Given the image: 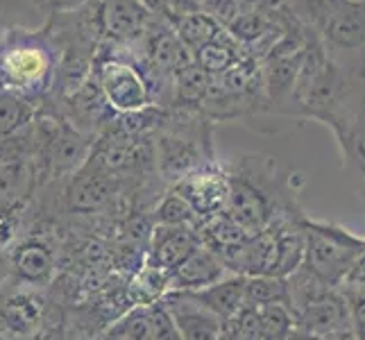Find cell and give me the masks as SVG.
Here are the masks:
<instances>
[{"label":"cell","instance_id":"obj_1","mask_svg":"<svg viewBox=\"0 0 365 340\" xmlns=\"http://www.w3.org/2000/svg\"><path fill=\"white\" fill-rule=\"evenodd\" d=\"M227 213L247 234L266 232L277 222L304 216L297 202L302 175L284 170L272 157L245 155L227 166Z\"/></svg>","mask_w":365,"mask_h":340},{"label":"cell","instance_id":"obj_2","mask_svg":"<svg viewBox=\"0 0 365 340\" xmlns=\"http://www.w3.org/2000/svg\"><path fill=\"white\" fill-rule=\"evenodd\" d=\"M213 123L193 105H170L153 134L157 175L170 188L197 168L216 163L213 155Z\"/></svg>","mask_w":365,"mask_h":340},{"label":"cell","instance_id":"obj_3","mask_svg":"<svg viewBox=\"0 0 365 340\" xmlns=\"http://www.w3.org/2000/svg\"><path fill=\"white\" fill-rule=\"evenodd\" d=\"M57 55L41 28L9 25L0 34V89L43 107L55 93Z\"/></svg>","mask_w":365,"mask_h":340},{"label":"cell","instance_id":"obj_4","mask_svg":"<svg viewBox=\"0 0 365 340\" xmlns=\"http://www.w3.org/2000/svg\"><path fill=\"white\" fill-rule=\"evenodd\" d=\"M291 7L334 59L365 57V0H291Z\"/></svg>","mask_w":365,"mask_h":340},{"label":"cell","instance_id":"obj_5","mask_svg":"<svg viewBox=\"0 0 365 340\" xmlns=\"http://www.w3.org/2000/svg\"><path fill=\"white\" fill-rule=\"evenodd\" d=\"M302 230H304V263L324 284L341 288L347 272L356 263V259L365 249V238L356 236L345 227L327 220H316L304 216L302 218Z\"/></svg>","mask_w":365,"mask_h":340},{"label":"cell","instance_id":"obj_6","mask_svg":"<svg viewBox=\"0 0 365 340\" xmlns=\"http://www.w3.org/2000/svg\"><path fill=\"white\" fill-rule=\"evenodd\" d=\"M93 75L114 113H136L155 105L143 68L136 64L125 46L103 41L96 57Z\"/></svg>","mask_w":365,"mask_h":340},{"label":"cell","instance_id":"obj_7","mask_svg":"<svg viewBox=\"0 0 365 340\" xmlns=\"http://www.w3.org/2000/svg\"><path fill=\"white\" fill-rule=\"evenodd\" d=\"M64 182L66 209L71 213H78V216H93V213H100L123 195V184L128 180L86 161V166L80 172H75L73 177Z\"/></svg>","mask_w":365,"mask_h":340},{"label":"cell","instance_id":"obj_8","mask_svg":"<svg viewBox=\"0 0 365 340\" xmlns=\"http://www.w3.org/2000/svg\"><path fill=\"white\" fill-rule=\"evenodd\" d=\"M170 188L191 205V209L197 213L200 220L227 211L230 175H227V166H220L218 161L197 168L191 175H186L184 180L173 184Z\"/></svg>","mask_w":365,"mask_h":340},{"label":"cell","instance_id":"obj_9","mask_svg":"<svg viewBox=\"0 0 365 340\" xmlns=\"http://www.w3.org/2000/svg\"><path fill=\"white\" fill-rule=\"evenodd\" d=\"M9 274L21 286L28 288H43L53 282L57 270V254L53 245L43 238L28 236L23 241L14 243L9 252Z\"/></svg>","mask_w":365,"mask_h":340},{"label":"cell","instance_id":"obj_10","mask_svg":"<svg viewBox=\"0 0 365 340\" xmlns=\"http://www.w3.org/2000/svg\"><path fill=\"white\" fill-rule=\"evenodd\" d=\"M153 14L143 0H100L105 41L116 46H132L145 34Z\"/></svg>","mask_w":365,"mask_h":340},{"label":"cell","instance_id":"obj_11","mask_svg":"<svg viewBox=\"0 0 365 340\" xmlns=\"http://www.w3.org/2000/svg\"><path fill=\"white\" fill-rule=\"evenodd\" d=\"M230 274L225 261L213 249L200 243L178 268L168 274V291L166 293H195L207 286L225 279Z\"/></svg>","mask_w":365,"mask_h":340},{"label":"cell","instance_id":"obj_12","mask_svg":"<svg viewBox=\"0 0 365 340\" xmlns=\"http://www.w3.org/2000/svg\"><path fill=\"white\" fill-rule=\"evenodd\" d=\"M200 245L195 227L155 225L148 241L145 263L170 274Z\"/></svg>","mask_w":365,"mask_h":340},{"label":"cell","instance_id":"obj_13","mask_svg":"<svg viewBox=\"0 0 365 340\" xmlns=\"http://www.w3.org/2000/svg\"><path fill=\"white\" fill-rule=\"evenodd\" d=\"M184 340H218L222 331V320L188 293H166L161 297Z\"/></svg>","mask_w":365,"mask_h":340},{"label":"cell","instance_id":"obj_14","mask_svg":"<svg viewBox=\"0 0 365 340\" xmlns=\"http://www.w3.org/2000/svg\"><path fill=\"white\" fill-rule=\"evenodd\" d=\"M295 326L318 338L351 329L349 306L341 288H336V291L324 295L322 299L313 302L304 311H299L295 316Z\"/></svg>","mask_w":365,"mask_h":340},{"label":"cell","instance_id":"obj_15","mask_svg":"<svg viewBox=\"0 0 365 340\" xmlns=\"http://www.w3.org/2000/svg\"><path fill=\"white\" fill-rule=\"evenodd\" d=\"M43 309L39 291L23 286L0 302V329L16 338L32 336L41 326Z\"/></svg>","mask_w":365,"mask_h":340},{"label":"cell","instance_id":"obj_16","mask_svg":"<svg viewBox=\"0 0 365 340\" xmlns=\"http://www.w3.org/2000/svg\"><path fill=\"white\" fill-rule=\"evenodd\" d=\"M36 186H41L32 159L0 163V209L23 211Z\"/></svg>","mask_w":365,"mask_h":340},{"label":"cell","instance_id":"obj_17","mask_svg":"<svg viewBox=\"0 0 365 340\" xmlns=\"http://www.w3.org/2000/svg\"><path fill=\"white\" fill-rule=\"evenodd\" d=\"M245 284H247V277L230 272L225 279L216 282L213 286H207L202 291H195L188 295H191L197 304L209 309L213 316H218L222 322H227L245 306Z\"/></svg>","mask_w":365,"mask_h":340},{"label":"cell","instance_id":"obj_18","mask_svg":"<svg viewBox=\"0 0 365 340\" xmlns=\"http://www.w3.org/2000/svg\"><path fill=\"white\" fill-rule=\"evenodd\" d=\"M331 132L336 136L338 150H341L343 166L347 172L354 175L365 200V109Z\"/></svg>","mask_w":365,"mask_h":340},{"label":"cell","instance_id":"obj_19","mask_svg":"<svg viewBox=\"0 0 365 340\" xmlns=\"http://www.w3.org/2000/svg\"><path fill=\"white\" fill-rule=\"evenodd\" d=\"M247 55V50L227 30H222L213 41L197 48L193 53V59L207 75L218 78V75H225L230 68H234L238 61H243Z\"/></svg>","mask_w":365,"mask_h":340},{"label":"cell","instance_id":"obj_20","mask_svg":"<svg viewBox=\"0 0 365 340\" xmlns=\"http://www.w3.org/2000/svg\"><path fill=\"white\" fill-rule=\"evenodd\" d=\"M195 232L200 236V243L216 252L220 259H225L238 245H243L247 241V236H252L230 216L227 211L218 213V216L200 220V225L195 227Z\"/></svg>","mask_w":365,"mask_h":340},{"label":"cell","instance_id":"obj_21","mask_svg":"<svg viewBox=\"0 0 365 340\" xmlns=\"http://www.w3.org/2000/svg\"><path fill=\"white\" fill-rule=\"evenodd\" d=\"M41 107L19 93L0 89V138L25 132L39 116Z\"/></svg>","mask_w":365,"mask_h":340},{"label":"cell","instance_id":"obj_22","mask_svg":"<svg viewBox=\"0 0 365 340\" xmlns=\"http://www.w3.org/2000/svg\"><path fill=\"white\" fill-rule=\"evenodd\" d=\"M168 23L173 25L175 34L180 36V41L188 50H191V53H195V50L202 48L205 43L213 41L225 30L216 19L205 14V11L184 14V16H178V19H170Z\"/></svg>","mask_w":365,"mask_h":340},{"label":"cell","instance_id":"obj_23","mask_svg":"<svg viewBox=\"0 0 365 340\" xmlns=\"http://www.w3.org/2000/svg\"><path fill=\"white\" fill-rule=\"evenodd\" d=\"M150 220L153 225H170V227H197L200 218L186 200L166 188L150 207Z\"/></svg>","mask_w":365,"mask_h":340},{"label":"cell","instance_id":"obj_24","mask_svg":"<svg viewBox=\"0 0 365 340\" xmlns=\"http://www.w3.org/2000/svg\"><path fill=\"white\" fill-rule=\"evenodd\" d=\"M245 304L250 306H270V304H286L291 306V295H288V282L284 277L274 274H259L247 277L245 284Z\"/></svg>","mask_w":365,"mask_h":340},{"label":"cell","instance_id":"obj_25","mask_svg":"<svg viewBox=\"0 0 365 340\" xmlns=\"http://www.w3.org/2000/svg\"><path fill=\"white\" fill-rule=\"evenodd\" d=\"M263 340H286L295 331V313L286 304H270L261 309Z\"/></svg>","mask_w":365,"mask_h":340},{"label":"cell","instance_id":"obj_26","mask_svg":"<svg viewBox=\"0 0 365 340\" xmlns=\"http://www.w3.org/2000/svg\"><path fill=\"white\" fill-rule=\"evenodd\" d=\"M222 326L238 340H263V326H261V309L245 304L234 318L222 322Z\"/></svg>","mask_w":365,"mask_h":340},{"label":"cell","instance_id":"obj_27","mask_svg":"<svg viewBox=\"0 0 365 340\" xmlns=\"http://www.w3.org/2000/svg\"><path fill=\"white\" fill-rule=\"evenodd\" d=\"M148 316H150V331H153V340H184L178 324H175L173 316L168 309L163 306V302H155V304L148 306Z\"/></svg>","mask_w":365,"mask_h":340},{"label":"cell","instance_id":"obj_28","mask_svg":"<svg viewBox=\"0 0 365 340\" xmlns=\"http://www.w3.org/2000/svg\"><path fill=\"white\" fill-rule=\"evenodd\" d=\"M195 3H197L200 11L213 16L222 28H227L238 14H243V7L238 5L236 0H195Z\"/></svg>","mask_w":365,"mask_h":340},{"label":"cell","instance_id":"obj_29","mask_svg":"<svg viewBox=\"0 0 365 340\" xmlns=\"http://www.w3.org/2000/svg\"><path fill=\"white\" fill-rule=\"evenodd\" d=\"M21 213L23 211L19 209H0V252L14 247L21 227Z\"/></svg>","mask_w":365,"mask_h":340},{"label":"cell","instance_id":"obj_30","mask_svg":"<svg viewBox=\"0 0 365 340\" xmlns=\"http://www.w3.org/2000/svg\"><path fill=\"white\" fill-rule=\"evenodd\" d=\"M347 306H349V318H351V329H354L365 340V293L356 291H343Z\"/></svg>","mask_w":365,"mask_h":340},{"label":"cell","instance_id":"obj_31","mask_svg":"<svg viewBox=\"0 0 365 340\" xmlns=\"http://www.w3.org/2000/svg\"><path fill=\"white\" fill-rule=\"evenodd\" d=\"M93 0H34V5L39 11H43L46 19L53 14H68V11H78L86 5H91Z\"/></svg>","mask_w":365,"mask_h":340},{"label":"cell","instance_id":"obj_32","mask_svg":"<svg viewBox=\"0 0 365 340\" xmlns=\"http://www.w3.org/2000/svg\"><path fill=\"white\" fill-rule=\"evenodd\" d=\"M320 340H363L354 329H345V331H338V334H331V336H324Z\"/></svg>","mask_w":365,"mask_h":340},{"label":"cell","instance_id":"obj_33","mask_svg":"<svg viewBox=\"0 0 365 340\" xmlns=\"http://www.w3.org/2000/svg\"><path fill=\"white\" fill-rule=\"evenodd\" d=\"M7 11H9V0H0V34H3L9 28V25L5 23Z\"/></svg>","mask_w":365,"mask_h":340},{"label":"cell","instance_id":"obj_34","mask_svg":"<svg viewBox=\"0 0 365 340\" xmlns=\"http://www.w3.org/2000/svg\"><path fill=\"white\" fill-rule=\"evenodd\" d=\"M286 340H320L318 336H311V334H307V331H302V329H297L295 326V331L288 336Z\"/></svg>","mask_w":365,"mask_h":340},{"label":"cell","instance_id":"obj_35","mask_svg":"<svg viewBox=\"0 0 365 340\" xmlns=\"http://www.w3.org/2000/svg\"><path fill=\"white\" fill-rule=\"evenodd\" d=\"M218 340H238L234 334H230L227 329H225V326H222V331H220V336H218Z\"/></svg>","mask_w":365,"mask_h":340},{"label":"cell","instance_id":"obj_36","mask_svg":"<svg viewBox=\"0 0 365 340\" xmlns=\"http://www.w3.org/2000/svg\"><path fill=\"white\" fill-rule=\"evenodd\" d=\"M0 340H7V334L3 329H0Z\"/></svg>","mask_w":365,"mask_h":340}]
</instances>
